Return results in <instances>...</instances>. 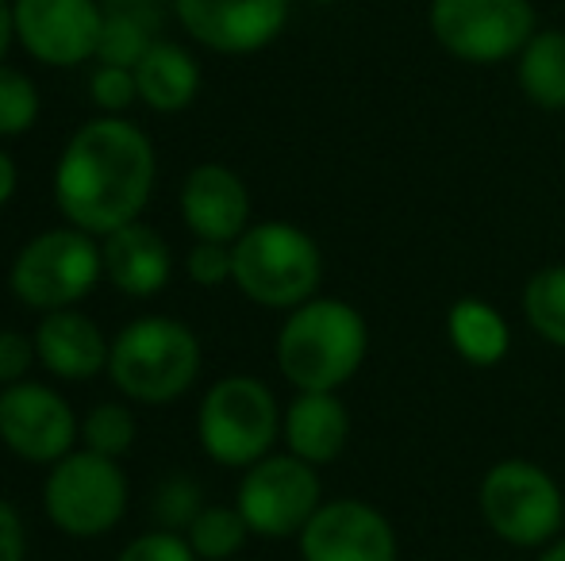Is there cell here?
Segmentation results:
<instances>
[{"label":"cell","mask_w":565,"mask_h":561,"mask_svg":"<svg viewBox=\"0 0 565 561\" xmlns=\"http://www.w3.org/2000/svg\"><path fill=\"white\" fill-rule=\"evenodd\" d=\"M181 219L204 242H235L250 227V193L231 165L204 162L181 185Z\"/></svg>","instance_id":"obj_15"},{"label":"cell","mask_w":565,"mask_h":561,"mask_svg":"<svg viewBox=\"0 0 565 561\" xmlns=\"http://www.w3.org/2000/svg\"><path fill=\"white\" fill-rule=\"evenodd\" d=\"M28 558V531L12 504L0 496V561H23Z\"/></svg>","instance_id":"obj_32"},{"label":"cell","mask_w":565,"mask_h":561,"mask_svg":"<svg viewBox=\"0 0 565 561\" xmlns=\"http://www.w3.org/2000/svg\"><path fill=\"white\" fill-rule=\"evenodd\" d=\"M481 519L500 542L543 550L565 527V488L539 462L504 457L489 465L477 488Z\"/></svg>","instance_id":"obj_6"},{"label":"cell","mask_w":565,"mask_h":561,"mask_svg":"<svg viewBox=\"0 0 565 561\" xmlns=\"http://www.w3.org/2000/svg\"><path fill=\"white\" fill-rule=\"evenodd\" d=\"M370 354V323L339 296H312L277 331V369L297 392H339Z\"/></svg>","instance_id":"obj_2"},{"label":"cell","mask_w":565,"mask_h":561,"mask_svg":"<svg viewBox=\"0 0 565 561\" xmlns=\"http://www.w3.org/2000/svg\"><path fill=\"white\" fill-rule=\"evenodd\" d=\"M108 377L135 404H170L201 377V338L173 315H142L113 338Z\"/></svg>","instance_id":"obj_4"},{"label":"cell","mask_w":565,"mask_h":561,"mask_svg":"<svg viewBox=\"0 0 565 561\" xmlns=\"http://www.w3.org/2000/svg\"><path fill=\"white\" fill-rule=\"evenodd\" d=\"M147 46H150L147 23H142L139 15L105 12V28H100V43H97V62L135 69V62L147 54Z\"/></svg>","instance_id":"obj_26"},{"label":"cell","mask_w":565,"mask_h":561,"mask_svg":"<svg viewBox=\"0 0 565 561\" xmlns=\"http://www.w3.org/2000/svg\"><path fill=\"white\" fill-rule=\"evenodd\" d=\"M201 508H204L201 488H196L189 477H170L162 488H158L154 511H158V519H162L166 531H189V524L201 516Z\"/></svg>","instance_id":"obj_28"},{"label":"cell","mask_w":565,"mask_h":561,"mask_svg":"<svg viewBox=\"0 0 565 561\" xmlns=\"http://www.w3.org/2000/svg\"><path fill=\"white\" fill-rule=\"evenodd\" d=\"M447 338L466 366L492 369L512 350V327L508 320L481 296H461L447 312Z\"/></svg>","instance_id":"obj_20"},{"label":"cell","mask_w":565,"mask_h":561,"mask_svg":"<svg viewBox=\"0 0 565 561\" xmlns=\"http://www.w3.org/2000/svg\"><path fill=\"white\" fill-rule=\"evenodd\" d=\"M285 412L262 377L231 374L220 377L201 400L196 412V439L201 450L224 470H250L266 454H274V442L281 434Z\"/></svg>","instance_id":"obj_5"},{"label":"cell","mask_w":565,"mask_h":561,"mask_svg":"<svg viewBox=\"0 0 565 561\" xmlns=\"http://www.w3.org/2000/svg\"><path fill=\"white\" fill-rule=\"evenodd\" d=\"M15 185H20V170H15V158L8 150H0V208L15 196Z\"/></svg>","instance_id":"obj_33"},{"label":"cell","mask_w":565,"mask_h":561,"mask_svg":"<svg viewBox=\"0 0 565 561\" xmlns=\"http://www.w3.org/2000/svg\"><path fill=\"white\" fill-rule=\"evenodd\" d=\"M105 255V278L116 284L124 296L150 300L173 278V250L150 224L135 219L127 227H116L100 239Z\"/></svg>","instance_id":"obj_17"},{"label":"cell","mask_w":565,"mask_h":561,"mask_svg":"<svg viewBox=\"0 0 565 561\" xmlns=\"http://www.w3.org/2000/svg\"><path fill=\"white\" fill-rule=\"evenodd\" d=\"M39 362L35 338L23 331H0V389L15 381H28L31 366Z\"/></svg>","instance_id":"obj_31"},{"label":"cell","mask_w":565,"mask_h":561,"mask_svg":"<svg viewBox=\"0 0 565 561\" xmlns=\"http://www.w3.org/2000/svg\"><path fill=\"white\" fill-rule=\"evenodd\" d=\"M231 258H235V278L231 281L254 304L292 312L305 300L320 296V281H323L320 242L305 227L289 224V219L250 224L231 242Z\"/></svg>","instance_id":"obj_3"},{"label":"cell","mask_w":565,"mask_h":561,"mask_svg":"<svg viewBox=\"0 0 565 561\" xmlns=\"http://www.w3.org/2000/svg\"><path fill=\"white\" fill-rule=\"evenodd\" d=\"M39 89L23 69L0 66V139L28 136L39 120Z\"/></svg>","instance_id":"obj_24"},{"label":"cell","mask_w":565,"mask_h":561,"mask_svg":"<svg viewBox=\"0 0 565 561\" xmlns=\"http://www.w3.org/2000/svg\"><path fill=\"white\" fill-rule=\"evenodd\" d=\"M189 547L196 550L201 561H227L235 558L238 550L250 539V527H246L243 511L238 508H224V504H204L201 516L189 524L185 531Z\"/></svg>","instance_id":"obj_23"},{"label":"cell","mask_w":565,"mask_h":561,"mask_svg":"<svg viewBox=\"0 0 565 561\" xmlns=\"http://www.w3.org/2000/svg\"><path fill=\"white\" fill-rule=\"evenodd\" d=\"M539 561H565V535H558L554 542H546V547L539 550Z\"/></svg>","instance_id":"obj_35"},{"label":"cell","mask_w":565,"mask_h":561,"mask_svg":"<svg viewBox=\"0 0 565 561\" xmlns=\"http://www.w3.org/2000/svg\"><path fill=\"white\" fill-rule=\"evenodd\" d=\"M523 97L543 112H565V31H535L515 58Z\"/></svg>","instance_id":"obj_21"},{"label":"cell","mask_w":565,"mask_h":561,"mask_svg":"<svg viewBox=\"0 0 565 561\" xmlns=\"http://www.w3.org/2000/svg\"><path fill=\"white\" fill-rule=\"evenodd\" d=\"M89 97L105 116H119L139 100V85H135V69L127 66H108L97 62V69L89 74Z\"/></svg>","instance_id":"obj_27"},{"label":"cell","mask_w":565,"mask_h":561,"mask_svg":"<svg viewBox=\"0 0 565 561\" xmlns=\"http://www.w3.org/2000/svg\"><path fill=\"white\" fill-rule=\"evenodd\" d=\"M116 561H201L196 558V550L189 547L185 535L178 531H150V535H139V539H131L124 550H119Z\"/></svg>","instance_id":"obj_30"},{"label":"cell","mask_w":565,"mask_h":561,"mask_svg":"<svg viewBox=\"0 0 565 561\" xmlns=\"http://www.w3.org/2000/svg\"><path fill=\"white\" fill-rule=\"evenodd\" d=\"M285 450L308 465H331L350 442V412L339 392H297L281 420Z\"/></svg>","instance_id":"obj_18"},{"label":"cell","mask_w":565,"mask_h":561,"mask_svg":"<svg viewBox=\"0 0 565 561\" xmlns=\"http://www.w3.org/2000/svg\"><path fill=\"white\" fill-rule=\"evenodd\" d=\"M523 320L543 343L565 350V266H543L523 284Z\"/></svg>","instance_id":"obj_22"},{"label":"cell","mask_w":565,"mask_h":561,"mask_svg":"<svg viewBox=\"0 0 565 561\" xmlns=\"http://www.w3.org/2000/svg\"><path fill=\"white\" fill-rule=\"evenodd\" d=\"M131 485H127L119 457L97 450H70L51 465L43 481V511L70 539H100L124 519Z\"/></svg>","instance_id":"obj_8"},{"label":"cell","mask_w":565,"mask_h":561,"mask_svg":"<svg viewBox=\"0 0 565 561\" xmlns=\"http://www.w3.org/2000/svg\"><path fill=\"white\" fill-rule=\"evenodd\" d=\"M82 439L74 408L43 381H15L0 389V442L31 465H54Z\"/></svg>","instance_id":"obj_11"},{"label":"cell","mask_w":565,"mask_h":561,"mask_svg":"<svg viewBox=\"0 0 565 561\" xmlns=\"http://www.w3.org/2000/svg\"><path fill=\"white\" fill-rule=\"evenodd\" d=\"M15 43V12H12V0H0V66H4L8 51Z\"/></svg>","instance_id":"obj_34"},{"label":"cell","mask_w":565,"mask_h":561,"mask_svg":"<svg viewBox=\"0 0 565 561\" xmlns=\"http://www.w3.org/2000/svg\"><path fill=\"white\" fill-rule=\"evenodd\" d=\"M178 20L216 54H254L289 23V0H173Z\"/></svg>","instance_id":"obj_14"},{"label":"cell","mask_w":565,"mask_h":561,"mask_svg":"<svg viewBox=\"0 0 565 561\" xmlns=\"http://www.w3.org/2000/svg\"><path fill=\"white\" fill-rule=\"evenodd\" d=\"M305 561H396V531L373 504L339 496L323 500L297 535Z\"/></svg>","instance_id":"obj_13"},{"label":"cell","mask_w":565,"mask_h":561,"mask_svg":"<svg viewBox=\"0 0 565 561\" xmlns=\"http://www.w3.org/2000/svg\"><path fill=\"white\" fill-rule=\"evenodd\" d=\"M135 434H139V423H135V412L127 404H97L82 423V439L89 450L105 457H124L127 450L135 446Z\"/></svg>","instance_id":"obj_25"},{"label":"cell","mask_w":565,"mask_h":561,"mask_svg":"<svg viewBox=\"0 0 565 561\" xmlns=\"http://www.w3.org/2000/svg\"><path fill=\"white\" fill-rule=\"evenodd\" d=\"M139 100L154 112H181L201 93V66L178 43H150L147 54L135 62Z\"/></svg>","instance_id":"obj_19"},{"label":"cell","mask_w":565,"mask_h":561,"mask_svg":"<svg viewBox=\"0 0 565 561\" xmlns=\"http://www.w3.org/2000/svg\"><path fill=\"white\" fill-rule=\"evenodd\" d=\"M323 504V485L316 465H308L297 454H266L243 470L235 493V508L243 511L246 527L258 539H297L305 524Z\"/></svg>","instance_id":"obj_10"},{"label":"cell","mask_w":565,"mask_h":561,"mask_svg":"<svg viewBox=\"0 0 565 561\" xmlns=\"http://www.w3.org/2000/svg\"><path fill=\"white\" fill-rule=\"evenodd\" d=\"M435 43L469 66L520 58L535 35L531 0H431L427 8Z\"/></svg>","instance_id":"obj_9"},{"label":"cell","mask_w":565,"mask_h":561,"mask_svg":"<svg viewBox=\"0 0 565 561\" xmlns=\"http://www.w3.org/2000/svg\"><path fill=\"white\" fill-rule=\"evenodd\" d=\"M189 281L201 289H220L235 278V258H231V242H204L196 239V247L185 258Z\"/></svg>","instance_id":"obj_29"},{"label":"cell","mask_w":565,"mask_h":561,"mask_svg":"<svg viewBox=\"0 0 565 561\" xmlns=\"http://www.w3.org/2000/svg\"><path fill=\"white\" fill-rule=\"evenodd\" d=\"M15 43L43 66L74 69L97 58L105 12L97 0H12Z\"/></svg>","instance_id":"obj_12"},{"label":"cell","mask_w":565,"mask_h":561,"mask_svg":"<svg viewBox=\"0 0 565 561\" xmlns=\"http://www.w3.org/2000/svg\"><path fill=\"white\" fill-rule=\"evenodd\" d=\"M158 158L147 131L119 116L89 120L70 136L54 165V204L82 231L113 235L142 219L154 193Z\"/></svg>","instance_id":"obj_1"},{"label":"cell","mask_w":565,"mask_h":561,"mask_svg":"<svg viewBox=\"0 0 565 561\" xmlns=\"http://www.w3.org/2000/svg\"><path fill=\"white\" fill-rule=\"evenodd\" d=\"M100 278H105V255L97 235L66 224L23 242L8 270V289L23 308L58 312L82 304Z\"/></svg>","instance_id":"obj_7"},{"label":"cell","mask_w":565,"mask_h":561,"mask_svg":"<svg viewBox=\"0 0 565 561\" xmlns=\"http://www.w3.org/2000/svg\"><path fill=\"white\" fill-rule=\"evenodd\" d=\"M31 338H35L39 366L58 381H89L97 374H108L113 338H105L97 320H89L77 308L43 312Z\"/></svg>","instance_id":"obj_16"},{"label":"cell","mask_w":565,"mask_h":561,"mask_svg":"<svg viewBox=\"0 0 565 561\" xmlns=\"http://www.w3.org/2000/svg\"><path fill=\"white\" fill-rule=\"evenodd\" d=\"M312 4H339V0H312Z\"/></svg>","instance_id":"obj_36"}]
</instances>
